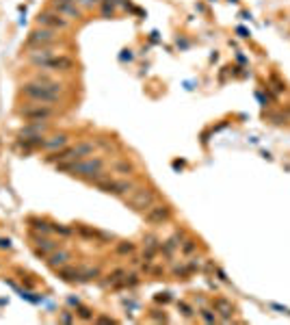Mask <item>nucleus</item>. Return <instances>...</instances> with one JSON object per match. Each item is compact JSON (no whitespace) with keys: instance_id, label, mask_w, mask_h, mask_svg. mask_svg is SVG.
Wrapping results in <instances>:
<instances>
[{"instance_id":"obj_1","label":"nucleus","mask_w":290,"mask_h":325,"mask_svg":"<svg viewBox=\"0 0 290 325\" xmlns=\"http://www.w3.org/2000/svg\"><path fill=\"white\" fill-rule=\"evenodd\" d=\"M20 94L24 98H29L31 102H39V104H59L61 94H63V85L57 81L50 82H39V81H31L26 85H22Z\"/></svg>"},{"instance_id":"obj_2","label":"nucleus","mask_w":290,"mask_h":325,"mask_svg":"<svg viewBox=\"0 0 290 325\" xmlns=\"http://www.w3.org/2000/svg\"><path fill=\"white\" fill-rule=\"evenodd\" d=\"M57 167L59 174H69L74 178H82V180H91L97 171L106 169L104 161L100 156H87V159H81V161H65V162H59Z\"/></svg>"},{"instance_id":"obj_3","label":"nucleus","mask_w":290,"mask_h":325,"mask_svg":"<svg viewBox=\"0 0 290 325\" xmlns=\"http://www.w3.org/2000/svg\"><path fill=\"white\" fill-rule=\"evenodd\" d=\"M124 202H126V206L132 208V211L145 212L149 206H154V204H156V193H154L152 189H147V187H137L132 193L126 195Z\"/></svg>"},{"instance_id":"obj_4","label":"nucleus","mask_w":290,"mask_h":325,"mask_svg":"<svg viewBox=\"0 0 290 325\" xmlns=\"http://www.w3.org/2000/svg\"><path fill=\"white\" fill-rule=\"evenodd\" d=\"M57 32L59 31L37 26V29L31 31L29 37H26V48H48V46H54V44H57V39H59Z\"/></svg>"},{"instance_id":"obj_5","label":"nucleus","mask_w":290,"mask_h":325,"mask_svg":"<svg viewBox=\"0 0 290 325\" xmlns=\"http://www.w3.org/2000/svg\"><path fill=\"white\" fill-rule=\"evenodd\" d=\"M97 189H100L102 193H111V195H117V197H126L128 193H132L134 189H137V184L132 182V180L124 178V180H111V176L106 180H102V182L96 184Z\"/></svg>"},{"instance_id":"obj_6","label":"nucleus","mask_w":290,"mask_h":325,"mask_svg":"<svg viewBox=\"0 0 290 325\" xmlns=\"http://www.w3.org/2000/svg\"><path fill=\"white\" fill-rule=\"evenodd\" d=\"M20 115L26 119V122H48L50 117H54V115H57V111H54V106H50V104H39V102H32V104L20 109Z\"/></svg>"},{"instance_id":"obj_7","label":"nucleus","mask_w":290,"mask_h":325,"mask_svg":"<svg viewBox=\"0 0 290 325\" xmlns=\"http://www.w3.org/2000/svg\"><path fill=\"white\" fill-rule=\"evenodd\" d=\"M35 20H37V26H44V29H52V31H65V29H69V20L61 16L59 11H54V9L39 11Z\"/></svg>"},{"instance_id":"obj_8","label":"nucleus","mask_w":290,"mask_h":325,"mask_svg":"<svg viewBox=\"0 0 290 325\" xmlns=\"http://www.w3.org/2000/svg\"><path fill=\"white\" fill-rule=\"evenodd\" d=\"M171 215H174V208L169 204H154L143 212V219L149 226H162L171 219Z\"/></svg>"},{"instance_id":"obj_9","label":"nucleus","mask_w":290,"mask_h":325,"mask_svg":"<svg viewBox=\"0 0 290 325\" xmlns=\"http://www.w3.org/2000/svg\"><path fill=\"white\" fill-rule=\"evenodd\" d=\"M61 247H63L61 241H54V239H50V236L35 234V232H32V249H35V256L48 258L50 254L57 252V249H61Z\"/></svg>"},{"instance_id":"obj_10","label":"nucleus","mask_w":290,"mask_h":325,"mask_svg":"<svg viewBox=\"0 0 290 325\" xmlns=\"http://www.w3.org/2000/svg\"><path fill=\"white\" fill-rule=\"evenodd\" d=\"M52 9L59 11L63 17H67L69 22L81 17V7H78L74 0H52Z\"/></svg>"},{"instance_id":"obj_11","label":"nucleus","mask_w":290,"mask_h":325,"mask_svg":"<svg viewBox=\"0 0 290 325\" xmlns=\"http://www.w3.org/2000/svg\"><path fill=\"white\" fill-rule=\"evenodd\" d=\"M72 67H74V61L69 57H65V54H54L52 59H48L41 65V69H48V72H69Z\"/></svg>"},{"instance_id":"obj_12","label":"nucleus","mask_w":290,"mask_h":325,"mask_svg":"<svg viewBox=\"0 0 290 325\" xmlns=\"http://www.w3.org/2000/svg\"><path fill=\"white\" fill-rule=\"evenodd\" d=\"M48 132V122H29L26 126L20 128L17 139H32V137H44Z\"/></svg>"},{"instance_id":"obj_13","label":"nucleus","mask_w":290,"mask_h":325,"mask_svg":"<svg viewBox=\"0 0 290 325\" xmlns=\"http://www.w3.org/2000/svg\"><path fill=\"white\" fill-rule=\"evenodd\" d=\"M212 310L221 317V321L230 323L232 317H234V306L230 299H226V297H217V299H212Z\"/></svg>"},{"instance_id":"obj_14","label":"nucleus","mask_w":290,"mask_h":325,"mask_svg":"<svg viewBox=\"0 0 290 325\" xmlns=\"http://www.w3.org/2000/svg\"><path fill=\"white\" fill-rule=\"evenodd\" d=\"M54 50H52V46H48V48H29V54H26V59L32 63V65H37V67H41L48 59H52L54 57Z\"/></svg>"},{"instance_id":"obj_15","label":"nucleus","mask_w":290,"mask_h":325,"mask_svg":"<svg viewBox=\"0 0 290 325\" xmlns=\"http://www.w3.org/2000/svg\"><path fill=\"white\" fill-rule=\"evenodd\" d=\"M74 256H72V252L69 249H65V247H61V249H57V252H52L48 258H46V262H48V267L50 269H61V267H65V264H69V260H72Z\"/></svg>"},{"instance_id":"obj_16","label":"nucleus","mask_w":290,"mask_h":325,"mask_svg":"<svg viewBox=\"0 0 290 325\" xmlns=\"http://www.w3.org/2000/svg\"><path fill=\"white\" fill-rule=\"evenodd\" d=\"M67 143H69V134L67 132H57V134H52V137H46L44 139V147H41V150L57 152V150H63Z\"/></svg>"},{"instance_id":"obj_17","label":"nucleus","mask_w":290,"mask_h":325,"mask_svg":"<svg viewBox=\"0 0 290 325\" xmlns=\"http://www.w3.org/2000/svg\"><path fill=\"white\" fill-rule=\"evenodd\" d=\"M29 226H31V230L35 232V234H44V236L52 234V221H48V219H41V217H31Z\"/></svg>"},{"instance_id":"obj_18","label":"nucleus","mask_w":290,"mask_h":325,"mask_svg":"<svg viewBox=\"0 0 290 325\" xmlns=\"http://www.w3.org/2000/svg\"><path fill=\"white\" fill-rule=\"evenodd\" d=\"M126 269H113L111 273H106L104 276V280H102V286H106V289H119V284H121V280L126 277Z\"/></svg>"},{"instance_id":"obj_19","label":"nucleus","mask_w":290,"mask_h":325,"mask_svg":"<svg viewBox=\"0 0 290 325\" xmlns=\"http://www.w3.org/2000/svg\"><path fill=\"white\" fill-rule=\"evenodd\" d=\"M57 276H59L63 282H69V284H74V282H81V267L65 264V267L57 269Z\"/></svg>"},{"instance_id":"obj_20","label":"nucleus","mask_w":290,"mask_h":325,"mask_svg":"<svg viewBox=\"0 0 290 325\" xmlns=\"http://www.w3.org/2000/svg\"><path fill=\"white\" fill-rule=\"evenodd\" d=\"M100 276H102L100 267H89V264L81 267V282H93V280H97Z\"/></svg>"},{"instance_id":"obj_21","label":"nucleus","mask_w":290,"mask_h":325,"mask_svg":"<svg viewBox=\"0 0 290 325\" xmlns=\"http://www.w3.org/2000/svg\"><path fill=\"white\" fill-rule=\"evenodd\" d=\"M111 167H113L115 174H121V176L134 174V165H132V162H128V161H117V162H113Z\"/></svg>"},{"instance_id":"obj_22","label":"nucleus","mask_w":290,"mask_h":325,"mask_svg":"<svg viewBox=\"0 0 290 325\" xmlns=\"http://www.w3.org/2000/svg\"><path fill=\"white\" fill-rule=\"evenodd\" d=\"M134 249H137V245H134L132 241H119V243L115 245V252L119 254V256H126V254H134Z\"/></svg>"},{"instance_id":"obj_23","label":"nucleus","mask_w":290,"mask_h":325,"mask_svg":"<svg viewBox=\"0 0 290 325\" xmlns=\"http://www.w3.org/2000/svg\"><path fill=\"white\" fill-rule=\"evenodd\" d=\"M180 252L184 254V256H191V254H195V252H197V241H195V239H182Z\"/></svg>"},{"instance_id":"obj_24","label":"nucleus","mask_w":290,"mask_h":325,"mask_svg":"<svg viewBox=\"0 0 290 325\" xmlns=\"http://www.w3.org/2000/svg\"><path fill=\"white\" fill-rule=\"evenodd\" d=\"M139 282H141V277H139L137 273H126V277L121 280L119 289H132V286H137Z\"/></svg>"},{"instance_id":"obj_25","label":"nucleus","mask_w":290,"mask_h":325,"mask_svg":"<svg viewBox=\"0 0 290 325\" xmlns=\"http://www.w3.org/2000/svg\"><path fill=\"white\" fill-rule=\"evenodd\" d=\"M177 310H180L182 317H186V319H193V314H195V310L191 308L186 301H177Z\"/></svg>"},{"instance_id":"obj_26","label":"nucleus","mask_w":290,"mask_h":325,"mask_svg":"<svg viewBox=\"0 0 290 325\" xmlns=\"http://www.w3.org/2000/svg\"><path fill=\"white\" fill-rule=\"evenodd\" d=\"M52 232L54 234H61V236H72V228H67V226H63V224H52Z\"/></svg>"},{"instance_id":"obj_27","label":"nucleus","mask_w":290,"mask_h":325,"mask_svg":"<svg viewBox=\"0 0 290 325\" xmlns=\"http://www.w3.org/2000/svg\"><path fill=\"white\" fill-rule=\"evenodd\" d=\"M191 273V267L186 262H182V264H176L174 267V276H177V277H186Z\"/></svg>"},{"instance_id":"obj_28","label":"nucleus","mask_w":290,"mask_h":325,"mask_svg":"<svg viewBox=\"0 0 290 325\" xmlns=\"http://www.w3.org/2000/svg\"><path fill=\"white\" fill-rule=\"evenodd\" d=\"M199 317H202L206 323H214V321H217V312H212V310H208V308L199 310Z\"/></svg>"},{"instance_id":"obj_29","label":"nucleus","mask_w":290,"mask_h":325,"mask_svg":"<svg viewBox=\"0 0 290 325\" xmlns=\"http://www.w3.org/2000/svg\"><path fill=\"white\" fill-rule=\"evenodd\" d=\"M76 314L82 319V321H91V319H93V312L89 308H85V306H78V312Z\"/></svg>"},{"instance_id":"obj_30","label":"nucleus","mask_w":290,"mask_h":325,"mask_svg":"<svg viewBox=\"0 0 290 325\" xmlns=\"http://www.w3.org/2000/svg\"><path fill=\"white\" fill-rule=\"evenodd\" d=\"M74 2H76L78 7H82V9H93L96 4H100L102 0H74Z\"/></svg>"},{"instance_id":"obj_31","label":"nucleus","mask_w":290,"mask_h":325,"mask_svg":"<svg viewBox=\"0 0 290 325\" xmlns=\"http://www.w3.org/2000/svg\"><path fill=\"white\" fill-rule=\"evenodd\" d=\"M113 13H115L113 4H111V2H102V16H104V17H111Z\"/></svg>"},{"instance_id":"obj_32","label":"nucleus","mask_w":290,"mask_h":325,"mask_svg":"<svg viewBox=\"0 0 290 325\" xmlns=\"http://www.w3.org/2000/svg\"><path fill=\"white\" fill-rule=\"evenodd\" d=\"M171 297H169V292H161V295H156V301H162V304H167Z\"/></svg>"},{"instance_id":"obj_33","label":"nucleus","mask_w":290,"mask_h":325,"mask_svg":"<svg viewBox=\"0 0 290 325\" xmlns=\"http://www.w3.org/2000/svg\"><path fill=\"white\" fill-rule=\"evenodd\" d=\"M22 282H24V284L29 286V289H35V280H31L29 276H22Z\"/></svg>"},{"instance_id":"obj_34","label":"nucleus","mask_w":290,"mask_h":325,"mask_svg":"<svg viewBox=\"0 0 290 325\" xmlns=\"http://www.w3.org/2000/svg\"><path fill=\"white\" fill-rule=\"evenodd\" d=\"M59 321H63V323H72V321H74V317H72V314L65 312V314H61V317H59Z\"/></svg>"},{"instance_id":"obj_35","label":"nucleus","mask_w":290,"mask_h":325,"mask_svg":"<svg viewBox=\"0 0 290 325\" xmlns=\"http://www.w3.org/2000/svg\"><path fill=\"white\" fill-rule=\"evenodd\" d=\"M0 247L9 249V247H11V241H9V239H0Z\"/></svg>"},{"instance_id":"obj_36","label":"nucleus","mask_w":290,"mask_h":325,"mask_svg":"<svg viewBox=\"0 0 290 325\" xmlns=\"http://www.w3.org/2000/svg\"><path fill=\"white\" fill-rule=\"evenodd\" d=\"M97 321H100V323H115L113 319H109V317H100V319H97Z\"/></svg>"},{"instance_id":"obj_37","label":"nucleus","mask_w":290,"mask_h":325,"mask_svg":"<svg viewBox=\"0 0 290 325\" xmlns=\"http://www.w3.org/2000/svg\"><path fill=\"white\" fill-rule=\"evenodd\" d=\"M284 115H286V117H290V106H288V109H286V113H284Z\"/></svg>"}]
</instances>
